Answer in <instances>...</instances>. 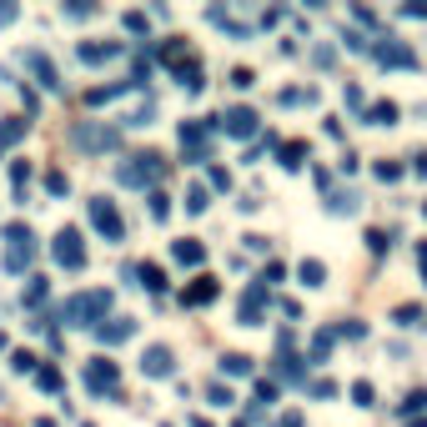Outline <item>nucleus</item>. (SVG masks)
Listing matches in <instances>:
<instances>
[{
	"label": "nucleus",
	"instance_id": "10",
	"mask_svg": "<svg viewBox=\"0 0 427 427\" xmlns=\"http://www.w3.org/2000/svg\"><path fill=\"white\" fill-rule=\"evenodd\" d=\"M211 297H217V277H196V282L181 292V302H186V307H206Z\"/></svg>",
	"mask_w": 427,
	"mask_h": 427
},
{
	"label": "nucleus",
	"instance_id": "1",
	"mask_svg": "<svg viewBox=\"0 0 427 427\" xmlns=\"http://www.w3.org/2000/svg\"><path fill=\"white\" fill-rule=\"evenodd\" d=\"M166 166H161V156L156 151H146V156H131V161H121L116 166V181H126V186H146V181H156Z\"/></svg>",
	"mask_w": 427,
	"mask_h": 427
},
{
	"label": "nucleus",
	"instance_id": "16",
	"mask_svg": "<svg viewBox=\"0 0 427 427\" xmlns=\"http://www.w3.org/2000/svg\"><path fill=\"white\" fill-rule=\"evenodd\" d=\"M136 277H141V287H151V292H166V272L156 261H146V266H136Z\"/></svg>",
	"mask_w": 427,
	"mask_h": 427
},
{
	"label": "nucleus",
	"instance_id": "28",
	"mask_svg": "<svg viewBox=\"0 0 427 427\" xmlns=\"http://www.w3.org/2000/svg\"><path fill=\"white\" fill-rule=\"evenodd\" d=\"M186 211H206V191H201V186L186 191Z\"/></svg>",
	"mask_w": 427,
	"mask_h": 427
},
{
	"label": "nucleus",
	"instance_id": "4",
	"mask_svg": "<svg viewBox=\"0 0 427 427\" xmlns=\"http://www.w3.org/2000/svg\"><path fill=\"white\" fill-rule=\"evenodd\" d=\"M106 307H111V292H106V287L81 292V297H71V302H66V322H86V317H101Z\"/></svg>",
	"mask_w": 427,
	"mask_h": 427
},
{
	"label": "nucleus",
	"instance_id": "2",
	"mask_svg": "<svg viewBox=\"0 0 427 427\" xmlns=\"http://www.w3.org/2000/svg\"><path fill=\"white\" fill-rule=\"evenodd\" d=\"M91 227H96V232H101L106 241H121V237H126L116 201H106V196H96V201H91Z\"/></svg>",
	"mask_w": 427,
	"mask_h": 427
},
{
	"label": "nucleus",
	"instance_id": "36",
	"mask_svg": "<svg viewBox=\"0 0 427 427\" xmlns=\"http://www.w3.org/2000/svg\"><path fill=\"white\" fill-rule=\"evenodd\" d=\"M342 101H347V106H362L367 96H362V86H347V91H342Z\"/></svg>",
	"mask_w": 427,
	"mask_h": 427
},
{
	"label": "nucleus",
	"instance_id": "34",
	"mask_svg": "<svg viewBox=\"0 0 427 427\" xmlns=\"http://www.w3.org/2000/svg\"><path fill=\"white\" fill-rule=\"evenodd\" d=\"M211 186H222V191L232 186V176H227V166H211Z\"/></svg>",
	"mask_w": 427,
	"mask_h": 427
},
{
	"label": "nucleus",
	"instance_id": "11",
	"mask_svg": "<svg viewBox=\"0 0 427 427\" xmlns=\"http://www.w3.org/2000/svg\"><path fill=\"white\" fill-rule=\"evenodd\" d=\"M261 302H266V287H261V282H251V287H246V297H241V322H246V327H256Z\"/></svg>",
	"mask_w": 427,
	"mask_h": 427
},
{
	"label": "nucleus",
	"instance_id": "33",
	"mask_svg": "<svg viewBox=\"0 0 427 427\" xmlns=\"http://www.w3.org/2000/svg\"><path fill=\"white\" fill-rule=\"evenodd\" d=\"M232 86H237V91H246V86H251V71H246V66H237V71H232Z\"/></svg>",
	"mask_w": 427,
	"mask_h": 427
},
{
	"label": "nucleus",
	"instance_id": "7",
	"mask_svg": "<svg viewBox=\"0 0 427 427\" xmlns=\"http://www.w3.org/2000/svg\"><path fill=\"white\" fill-rule=\"evenodd\" d=\"M50 251H56V261H61V266H71V272H81V266H86V246H81V232H71V227H66V232L56 237V246H50Z\"/></svg>",
	"mask_w": 427,
	"mask_h": 427
},
{
	"label": "nucleus",
	"instance_id": "21",
	"mask_svg": "<svg viewBox=\"0 0 427 427\" xmlns=\"http://www.w3.org/2000/svg\"><path fill=\"white\" fill-rule=\"evenodd\" d=\"M302 156H307V146H302V141H287V146H282V166H287V171H297V166H302Z\"/></svg>",
	"mask_w": 427,
	"mask_h": 427
},
{
	"label": "nucleus",
	"instance_id": "29",
	"mask_svg": "<svg viewBox=\"0 0 427 427\" xmlns=\"http://www.w3.org/2000/svg\"><path fill=\"white\" fill-rule=\"evenodd\" d=\"M21 131H25L21 121H6V126H0V141H6V146H11V141H21Z\"/></svg>",
	"mask_w": 427,
	"mask_h": 427
},
{
	"label": "nucleus",
	"instance_id": "20",
	"mask_svg": "<svg viewBox=\"0 0 427 427\" xmlns=\"http://www.w3.org/2000/svg\"><path fill=\"white\" fill-rule=\"evenodd\" d=\"M297 277H302L307 287H322V277H327V266H322V261H302V266H297Z\"/></svg>",
	"mask_w": 427,
	"mask_h": 427
},
{
	"label": "nucleus",
	"instance_id": "30",
	"mask_svg": "<svg viewBox=\"0 0 427 427\" xmlns=\"http://www.w3.org/2000/svg\"><path fill=\"white\" fill-rule=\"evenodd\" d=\"M352 397H357V407H367L372 402V382H352Z\"/></svg>",
	"mask_w": 427,
	"mask_h": 427
},
{
	"label": "nucleus",
	"instance_id": "9",
	"mask_svg": "<svg viewBox=\"0 0 427 427\" xmlns=\"http://www.w3.org/2000/svg\"><path fill=\"white\" fill-rule=\"evenodd\" d=\"M116 56H121V45H111V40H86V45H81V61H86V66L116 61Z\"/></svg>",
	"mask_w": 427,
	"mask_h": 427
},
{
	"label": "nucleus",
	"instance_id": "25",
	"mask_svg": "<svg viewBox=\"0 0 427 427\" xmlns=\"http://www.w3.org/2000/svg\"><path fill=\"white\" fill-rule=\"evenodd\" d=\"M206 397L217 402V407H232V402H237V397H232V387H222V382H211V387H206Z\"/></svg>",
	"mask_w": 427,
	"mask_h": 427
},
{
	"label": "nucleus",
	"instance_id": "31",
	"mask_svg": "<svg viewBox=\"0 0 427 427\" xmlns=\"http://www.w3.org/2000/svg\"><path fill=\"white\" fill-rule=\"evenodd\" d=\"M422 407H427V392H422V387H417V392H412V397H407V402H402V412H422Z\"/></svg>",
	"mask_w": 427,
	"mask_h": 427
},
{
	"label": "nucleus",
	"instance_id": "19",
	"mask_svg": "<svg viewBox=\"0 0 427 427\" xmlns=\"http://www.w3.org/2000/svg\"><path fill=\"white\" fill-rule=\"evenodd\" d=\"M367 121H372V126H392V121H397V106H392V101H377V106L367 111Z\"/></svg>",
	"mask_w": 427,
	"mask_h": 427
},
{
	"label": "nucleus",
	"instance_id": "18",
	"mask_svg": "<svg viewBox=\"0 0 427 427\" xmlns=\"http://www.w3.org/2000/svg\"><path fill=\"white\" fill-rule=\"evenodd\" d=\"M222 372H232V377H246V372H251V357H246V352H227V357H222Z\"/></svg>",
	"mask_w": 427,
	"mask_h": 427
},
{
	"label": "nucleus",
	"instance_id": "32",
	"mask_svg": "<svg viewBox=\"0 0 427 427\" xmlns=\"http://www.w3.org/2000/svg\"><path fill=\"white\" fill-rule=\"evenodd\" d=\"M45 186H50V196H61V191H66V186H71V181H66V176H61V171H50V176H45Z\"/></svg>",
	"mask_w": 427,
	"mask_h": 427
},
{
	"label": "nucleus",
	"instance_id": "35",
	"mask_svg": "<svg viewBox=\"0 0 427 427\" xmlns=\"http://www.w3.org/2000/svg\"><path fill=\"white\" fill-rule=\"evenodd\" d=\"M417 317H422L417 307H397V322H402V327H412V322H417Z\"/></svg>",
	"mask_w": 427,
	"mask_h": 427
},
{
	"label": "nucleus",
	"instance_id": "40",
	"mask_svg": "<svg viewBox=\"0 0 427 427\" xmlns=\"http://www.w3.org/2000/svg\"><path fill=\"white\" fill-rule=\"evenodd\" d=\"M407 427H427V417H417V422H407Z\"/></svg>",
	"mask_w": 427,
	"mask_h": 427
},
{
	"label": "nucleus",
	"instance_id": "5",
	"mask_svg": "<svg viewBox=\"0 0 427 427\" xmlns=\"http://www.w3.org/2000/svg\"><path fill=\"white\" fill-rule=\"evenodd\" d=\"M86 387H91V397H106V392L116 397V387H121V372H116V362L96 357V362L86 367Z\"/></svg>",
	"mask_w": 427,
	"mask_h": 427
},
{
	"label": "nucleus",
	"instance_id": "37",
	"mask_svg": "<svg viewBox=\"0 0 427 427\" xmlns=\"http://www.w3.org/2000/svg\"><path fill=\"white\" fill-rule=\"evenodd\" d=\"M11 367H16V372H30V367H35V357H30V352H16V362H11Z\"/></svg>",
	"mask_w": 427,
	"mask_h": 427
},
{
	"label": "nucleus",
	"instance_id": "27",
	"mask_svg": "<svg viewBox=\"0 0 427 427\" xmlns=\"http://www.w3.org/2000/svg\"><path fill=\"white\" fill-rule=\"evenodd\" d=\"M377 176H382V181H402V166H397V161H377Z\"/></svg>",
	"mask_w": 427,
	"mask_h": 427
},
{
	"label": "nucleus",
	"instance_id": "26",
	"mask_svg": "<svg viewBox=\"0 0 427 427\" xmlns=\"http://www.w3.org/2000/svg\"><path fill=\"white\" fill-rule=\"evenodd\" d=\"M367 246H372V251H387V246H392V237H387V232H377V227H372V232H367Z\"/></svg>",
	"mask_w": 427,
	"mask_h": 427
},
{
	"label": "nucleus",
	"instance_id": "14",
	"mask_svg": "<svg viewBox=\"0 0 427 427\" xmlns=\"http://www.w3.org/2000/svg\"><path fill=\"white\" fill-rule=\"evenodd\" d=\"M25 66H30V71H35V76H40V81H45L50 91H56V86H61V76H56V66H50V61L40 56V50H25Z\"/></svg>",
	"mask_w": 427,
	"mask_h": 427
},
{
	"label": "nucleus",
	"instance_id": "23",
	"mask_svg": "<svg viewBox=\"0 0 427 427\" xmlns=\"http://www.w3.org/2000/svg\"><path fill=\"white\" fill-rule=\"evenodd\" d=\"M327 211H332V217H342V211H357V196H352V191H337V196L327 201Z\"/></svg>",
	"mask_w": 427,
	"mask_h": 427
},
{
	"label": "nucleus",
	"instance_id": "12",
	"mask_svg": "<svg viewBox=\"0 0 427 427\" xmlns=\"http://www.w3.org/2000/svg\"><path fill=\"white\" fill-rule=\"evenodd\" d=\"M377 61L382 66H417V56L402 45V40H387V45H377Z\"/></svg>",
	"mask_w": 427,
	"mask_h": 427
},
{
	"label": "nucleus",
	"instance_id": "3",
	"mask_svg": "<svg viewBox=\"0 0 427 427\" xmlns=\"http://www.w3.org/2000/svg\"><path fill=\"white\" fill-rule=\"evenodd\" d=\"M206 126H211V131H227V136H251V131H256V111H251V106H232V111L211 116Z\"/></svg>",
	"mask_w": 427,
	"mask_h": 427
},
{
	"label": "nucleus",
	"instance_id": "39",
	"mask_svg": "<svg viewBox=\"0 0 427 427\" xmlns=\"http://www.w3.org/2000/svg\"><path fill=\"white\" fill-rule=\"evenodd\" d=\"M417 256H422V266H427V241H422V246H417Z\"/></svg>",
	"mask_w": 427,
	"mask_h": 427
},
{
	"label": "nucleus",
	"instance_id": "15",
	"mask_svg": "<svg viewBox=\"0 0 427 427\" xmlns=\"http://www.w3.org/2000/svg\"><path fill=\"white\" fill-rule=\"evenodd\" d=\"M171 256H176L181 266H201V256H206V251H201V241H191V237H186V241H176V246H171Z\"/></svg>",
	"mask_w": 427,
	"mask_h": 427
},
{
	"label": "nucleus",
	"instance_id": "17",
	"mask_svg": "<svg viewBox=\"0 0 427 427\" xmlns=\"http://www.w3.org/2000/svg\"><path fill=\"white\" fill-rule=\"evenodd\" d=\"M35 382H40L45 392H61V387H66V377H61V367H35Z\"/></svg>",
	"mask_w": 427,
	"mask_h": 427
},
{
	"label": "nucleus",
	"instance_id": "8",
	"mask_svg": "<svg viewBox=\"0 0 427 427\" xmlns=\"http://www.w3.org/2000/svg\"><path fill=\"white\" fill-rule=\"evenodd\" d=\"M141 372H146V377H171V372H176V352H171V347H161V342H156V347H146Z\"/></svg>",
	"mask_w": 427,
	"mask_h": 427
},
{
	"label": "nucleus",
	"instance_id": "41",
	"mask_svg": "<svg viewBox=\"0 0 427 427\" xmlns=\"http://www.w3.org/2000/svg\"><path fill=\"white\" fill-rule=\"evenodd\" d=\"M86 427H96V422H86Z\"/></svg>",
	"mask_w": 427,
	"mask_h": 427
},
{
	"label": "nucleus",
	"instance_id": "24",
	"mask_svg": "<svg viewBox=\"0 0 427 427\" xmlns=\"http://www.w3.org/2000/svg\"><path fill=\"white\" fill-rule=\"evenodd\" d=\"M151 217H156V222H166V217H171V201H166V191H151Z\"/></svg>",
	"mask_w": 427,
	"mask_h": 427
},
{
	"label": "nucleus",
	"instance_id": "22",
	"mask_svg": "<svg viewBox=\"0 0 427 427\" xmlns=\"http://www.w3.org/2000/svg\"><path fill=\"white\" fill-rule=\"evenodd\" d=\"M161 61H166V66H186V45H181V40H166V45H161Z\"/></svg>",
	"mask_w": 427,
	"mask_h": 427
},
{
	"label": "nucleus",
	"instance_id": "38",
	"mask_svg": "<svg viewBox=\"0 0 427 427\" xmlns=\"http://www.w3.org/2000/svg\"><path fill=\"white\" fill-rule=\"evenodd\" d=\"M412 171H422V176H427V151H417V161H412Z\"/></svg>",
	"mask_w": 427,
	"mask_h": 427
},
{
	"label": "nucleus",
	"instance_id": "13",
	"mask_svg": "<svg viewBox=\"0 0 427 427\" xmlns=\"http://www.w3.org/2000/svg\"><path fill=\"white\" fill-rule=\"evenodd\" d=\"M131 332H136V322H131V317H116L111 327H106V322L96 327V342H126Z\"/></svg>",
	"mask_w": 427,
	"mask_h": 427
},
{
	"label": "nucleus",
	"instance_id": "6",
	"mask_svg": "<svg viewBox=\"0 0 427 427\" xmlns=\"http://www.w3.org/2000/svg\"><path fill=\"white\" fill-rule=\"evenodd\" d=\"M181 156H186V161H206V156H211V126L181 121Z\"/></svg>",
	"mask_w": 427,
	"mask_h": 427
}]
</instances>
